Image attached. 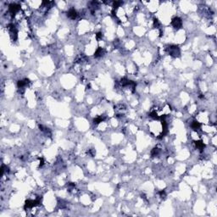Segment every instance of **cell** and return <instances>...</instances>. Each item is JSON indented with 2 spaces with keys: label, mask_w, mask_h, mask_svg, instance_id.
Here are the masks:
<instances>
[{
  "label": "cell",
  "mask_w": 217,
  "mask_h": 217,
  "mask_svg": "<svg viewBox=\"0 0 217 217\" xmlns=\"http://www.w3.org/2000/svg\"><path fill=\"white\" fill-rule=\"evenodd\" d=\"M76 16H77V12H76V10L75 9H71L69 10L68 17H70V18L72 19V20H75V19L76 18Z\"/></svg>",
  "instance_id": "cell-3"
},
{
  "label": "cell",
  "mask_w": 217,
  "mask_h": 217,
  "mask_svg": "<svg viewBox=\"0 0 217 217\" xmlns=\"http://www.w3.org/2000/svg\"><path fill=\"white\" fill-rule=\"evenodd\" d=\"M168 52L172 56H176L177 54H179V48L176 46H171L168 48Z\"/></svg>",
  "instance_id": "cell-1"
},
{
  "label": "cell",
  "mask_w": 217,
  "mask_h": 217,
  "mask_svg": "<svg viewBox=\"0 0 217 217\" xmlns=\"http://www.w3.org/2000/svg\"><path fill=\"white\" fill-rule=\"evenodd\" d=\"M104 51L103 48H98V49L96 50V52H95L94 56L97 57V58H98V57H101L102 55L104 54Z\"/></svg>",
  "instance_id": "cell-4"
},
{
  "label": "cell",
  "mask_w": 217,
  "mask_h": 217,
  "mask_svg": "<svg viewBox=\"0 0 217 217\" xmlns=\"http://www.w3.org/2000/svg\"><path fill=\"white\" fill-rule=\"evenodd\" d=\"M192 127L193 128V129H199V128L200 127V124H199L198 121H193V122H192Z\"/></svg>",
  "instance_id": "cell-6"
},
{
  "label": "cell",
  "mask_w": 217,
  "mask_h": 217,
  "mask_svg": "<svg viewBox=\"0 0 217 217\" xmlns=\"http://www.w3.org/2000/svg\"><path fill=\"white\" fill-rule=\"evenodd\" d=\"M171 24H172V26L175 27V28H180V27L182 26V20L180 18H178V17H176V18H174L172 20V22H171Z\"/></svg>",
  "instance_id": "cell-2"
},
{
  "label": "cell",
  "mask_w": 217,
  "mask_h": 217,
  "mask_svg": "<svg viewBox=\"0 0 217 217\" xmlns=\"http://www.w3.org/2000/svg\"><path fill=\"white\" fill-rule=\"evenodd\" d=\"M196 146H197V148H199V149H203L204 148V143H203V142H201V141L196 142Z\"/></svg>",
  "instance_id": "cell-5"
}]
</instances>
